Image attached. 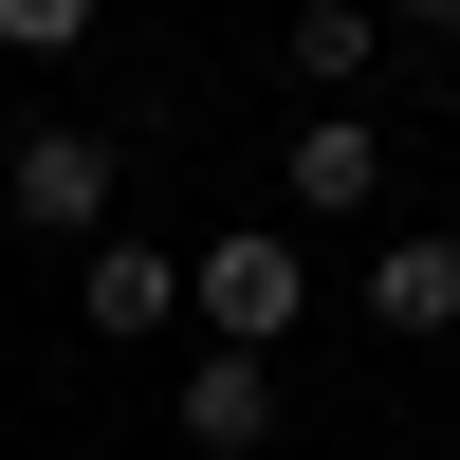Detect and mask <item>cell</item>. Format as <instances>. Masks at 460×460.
Masks as SVG:
<instances>
[{
    "label": "cell",
    "mask_w": 460,
    "mask_h": 460,
    "mask_svg": "<svg viewBox=\"0 0 460 460\" xmlns=\"http://www.w3.org/2000/svg\"><path fill=\"white\" fill-rule=\"evenodd\" d=\"M184 314H203V350H295V314H314V240L295 221H221L203 258H184Z\"/></svg>",
    "instance_id": "1"
},
{
    "label": "cell",
    "mask_w": 460,
    "mask_h": 460,
    "mask_svg": "<svg viewBox=\"0 0 460 460\" xmlns=\"http://www.w3.org/2000/svg\"><path fill=\"white\" fill-rule=\"evenodd\" d=\"M111 184H129L111 129H19V147H0V221H19V240H74V258H93L111 240Z\"/></svg>",
    "instance_id": "2"
},
{
    "label": "cell",
    "mask_w": 460,
    "mask_h": 460,
    "mask_svg": "<svg viewBox=\"0 0 460 460\" xmlns=\"http://www.w3.org/2000/svg\"><path fill=\"white\" fill-rule=\"evenodd\" d=\"M277 221H387V129L368 111H295L277 129Z\"/></svg>",
    "instance_id": "3"
},
{
    "label": "cell",
    "mask_w": 460,
    "mask_h": 460,
    "mask_svg": "<svg viewBox=\"0 0 460 460\" xmlns=\"http://www.w3.org/2000/svg\"><path fill=\"white\" fill-rule=\"evenodd\" d=\"M350 295H368V332H405V350H442V332H460V221H387Z\"/></svg>",
    "instance_id": "4"
},
{
    "label": "cell",
    "mask_w": 460,
    "mask_h": 460,
    "mask_svg": "<svg viewBox=\"0 0 460 460\" xmlns=\"http://www.w3.org/2000/svg\"><path fill=\"white\" fill-rule=\"evenodd\" d=\"M166 314H184V258L111 221V240L74 258V332H111V350H147V332H166Z\"/></svg>",
    "instance_id": "5"
},
{
    "label": "cell",
    "mask_w": 460,
    "mask_h": 460,
    "mask_svg": "<svg viewBox=\"0 0 460 460\" xmlns=\"http://www.w3.org/2000/svg\"><path fill=\"white\" fill-rule=\"evenodd\" d=\"M387 74V0H295V111H350Z\"/></svg>",
    "instance_id": "6"
},
{
    "label": "cell",
    "mask_w": 460,
    "mask_h": 460,
    "mask_svg": "<svg viewBox=\"0 0 460 460\" xmlns=\"http://www.w3.org/2000/svg\"><path fill=\"white\" fill-rule=\"evenodd\" d=\"M166 424L203 442V460H258V442H277V368H258V350H203V368H184V405H166Z\"/></svg>",
    "instance_id": "7"
},
{
    "label": "cell",
    "mask_w": 460,
    "mask_h": 460,
    "mask_svg": "<svg viewBox=\"0 0 460 460\" xmlns=\"http://www.w3.org/2000/svg\"><path fill=\"white\" fill-rule=\"evenodd\" d=\"M93 19H111V0H0V56H74Z\"/></svg>",
    "instance_id": "8"
},
{
    "label": "cell",
    "mask_w": 460,
    "mask_h": 460,
    "mask_svg": "<svg viewBox=\"0 0 460 460\" xmlns=\"http://www.w3.org/2000/svg\"><path fill=\"white\" fill-rule=\"evenodd\" d=\"M387 19H424V37H460V0H387Z\"/></svg>",
    "instance_id": "9"
},
{
    "label": "cell",
    "mask_w": 460,
    "mask_h": 460,
    "mask_svg": "<svg viewBox=\"0 0 460 460\" xmlns=\"http://www.w3.org/2000/svg\"><path fill=\"white\" fill-rule=\"evenodd\" d=\"M442 129H460V93H442Z\"/></svg>",
    "instance_id": "10"
}]
</instances>
